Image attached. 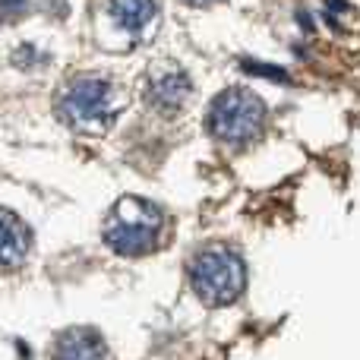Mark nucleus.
<instances>
[{
    "mask_svg": "<svg viewBox=\"0 0 360 360\" xmlns=\"http://www.w3.org/2000/svg\"><path fill=\"white\" fill-rule=\"evenodd\" d=\"M165 228H168V218H165V212L155 202L124 196L111 209L101 234H105V243L117 256L136 259V256H149L162 247Z\"/></svg>",
    "mask_w": 360,
    "mask_h": 360,
    "instance_id": "nucleus-1",
    "label": "nucleus"
},
{
    "mask_svg": "<svg viewBox=\"0 0 360 360\" xmlns=\"http://www.w3.org/2000/svg\"><path fill=\"white\" fill-rule=\"evenodd\" d=\"M269 111L262 105L259 95H253L250 89H228L209 105V136L215 143H221L224 149H247L266 133Z\"/></svg>",
    "mask_w": 360,
    "mask_h": 360,
    "instance_id": "nucleus-2",
    "label": "nucleus"
},
{
    "mask_svg": "<svg viewBox=\"0 0 360 360\" xmlns=\"http://www.w3.org/2000/svg\"><path fill=\"white\" fill-rule=\"evenodd\" d=\"M190 285L202 304L231 307L247 288V266L231 247H205L190 259Z\"/></svg>",
    "mask_w": 360,
    "mask_h": 360,
    "instance_id": "nucleus-3",
    "label": "nucleus"
},
{
    "mask_svg": "<svg viewBox=\"0 0 360 360\" xmlns=\"http://www.w3.org/2000/svg\"><path fill=\"white\" fill-rule=\"evenodd\" d=\"M54 111L63 124L76 130L105 127L114 111V86L101 76H76L57 92Z\"/></svg>",
    "mask_w": 360,
    "mask_h": 360,
    "instance_id": "nucleus-4",
    "label": "nucleus"
},
{
    "mask_svg": "<svg viewBox=\"0 0 360 360\" xmlns=\"http://www.w3.org/2000/svg\"><path fill=\"white\" fill-rule=\"evenodd\" d=\"M193 95V79L177 67V63H158L143 79V98L152 111L174 117L184 111V105Z\"/></svg>",
    "mask_w": 360,
    "mask_h": 360,
    "instance_id": "nucleus-5",
    "label": "nucleus"
},
{
    "mask_svg": "<svg viewBox=\"0 0 360 360\" xmlns=\"http://www.w3.org/2000/svg\"><path fill=\"white\" fill-rule=\"evenodd\" d=\"M51 360H108V345L89 326H73V329L60 332Z\"/></svg>",
    "mask_w": 360,
    "mask_h": 360,
    "instance_id": "nucleus-6",
    "label": "nucleus"
},
{
    "mask_svg": "<svg viewBox=\"0 0 360 360\" xmlns=\"http://www.w3.org/2000/svg\"><path fill=\"white\" fill-rule=\"evenodd\" d=\"M32 250V231L10 209H0V269H16Z\"/></svg>",
    "mask_w": 360,
    "mask_h": 360,
    "instance_id": "nucleus-7",
    "label": "nucleus"
},
{
    "mask_svg": "<svg viewBox=\"0 0 360 360\" xmlns=\"http://www.w3.org/2000/svg\"><path fill=\"white\" fill-rule=\"evenodd\" d=\"M108 13L114 16V22L130 35H139L152 25L155 19V0H111Z\"/></svg>",
    "mask_w": 360,
    "mask_h": 360,
    "instance_id": "nucleus-8",
    "label": "nucleus"
},
{
    "mask_svg": "<svg viewBox=\"0 0 360 360\" xmlns=\"http://www.w3.org/2000/svg\"><path fill=\"white\" fill-rule=\"evenodd\" d=\"M240 70H247V73H259V76H269V79L275 82H288V73L278 67H266V63H253V60H240Z\"/></svg>",
    "mask_w": 360,
    "mask_h": 360,
    "instance_id": "nucleus-9",
    "label": "nucleus"
},
{
    "mask_svg": "<svg viewBox=\"0 0 360 360\" xmlns=\"http://www.w3.org/2000/svg\"><path fill=\"white\" fill-rule=\"evenodd\" d=\"M29 10V0H0V19H19Z\"/></svg>",
    "mask_w": 360,
    "mask_h": 360,
    "instance_id": "nucleus-10",
    "label": "nucleus"
},
{
    "mask_svg": "<svg viewBox=\"0 0 360 360\" xmlns=\"http://www.w3.org/2000/svg\"><path fill=\"white\" fill-rule=\"evenodd\" d=\"M184 4H190V6H212V4H218V0H184Z\"/></svg>",
    "mask_w": 360,
    "mask_h": 360,
    "instance_id": "nucleus-11",
    "label": "nucleus"
}]
</instances>
